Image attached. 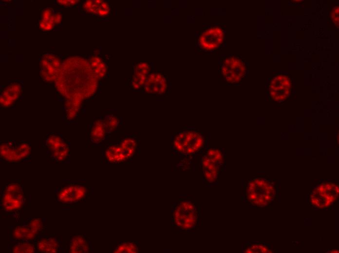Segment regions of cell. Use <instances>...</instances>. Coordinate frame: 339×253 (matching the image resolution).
<instances>
[{
    "mask_svg": "<svg viewBox=\"0 0 339 253\" xmlns=\"http://www.w3.org/2000/svg\"><path fill=\"white\" fill-rule=\"evenodd\" d=\"M199 210L190 200L182 201L175 207L172 213L174 225L183 230L195 229L199 223Z\"/></svg>",
    "mask_w": 339,
    "mask_h": 253,
    "instance_id": "cell-1",
    "label": "cell"
},
{
    "mask_svg": "<svg viewBox=\"0 0 339 253\" xmlns=\"http://www.w3.org/2000/svg\"><path fill=\"white\" fill-rule=\"evenodd\" d=\"M246 71L245 61L240 56L226 55L220 60L219 73L227 84L239 83L245 76Z\"/></svg>",
    "mask_w": 339,
    "mask_h": 253,
    "instance_id": "cell-2",
    "label": "cell"
},
{
    "mask_svg": "<svg viewBox=\"0 0 339 253\" xmlns=\"http://www.w3.org/2000/svg\"><path fill=\"white\" fill-rule=\"evenodd\" d=\"M226 32L222 26L212 25L204 28L197 38V45L200 51L206 53H214L224 46Z\"/></svg>",
    "mask_w": 339,
    "mask_h": 253,
    "instance_id": "cell-3",
    "label": "cell"
},
{
    "mask_svg": "<svg viewBox=\"0 0 339 253\" xmlns=\"http://www.w3.org/2000/svg\"><path fill=\"white\" fill-rule=\"evenodd\" d=\"M203 136L196 130H185L175 137L173 145L175 149L184 155H192L200 151L204 145Z\"/></svg>",
    "mask_w": 339,
    "mask_h": 253,
    "instance_id": "cell-4",
    "label": "cell"
},
{
    "mask_svg": "<svg viewBox=\"0 0 339 253\" xmlns=\"http://www.w3.org/2000/svg\"><path fill=\"white\" fill-rule=\"evenodd\" d=\"M268 89L269 95L273 101L283 102L290 96L292 90L291 80L286 74H276L270 81Z\"/></svg>",
    "mask_w": 339,
    "mask_h": 253,
    "instance_id": "cell-5",
    "label": "cell"
},
{
    "mask_svg": "<svg viewBox=\"0 0 339 253\" xmlns=\"http://www.w3.org/2000/svg\"><path fill=\"white\" fill-rule=\"evenodd\" d=\"M30 153L29 145L24 142L6 141L1 144V157L8 162H19Z\"/></svg>",
    "mask_w": 339,
    "mask_h": 253,
    "instance_id": "cell-6",
    "label": "cell"
},
{
    "mask_svg": "<svg viewBox=\"0 0 339 253\" xmlns=\"http://www.w3.org/2000/svg\"><path fill=\"white\" fill-rule=\"evenodd\" d=\"M45 145L54 158L59 162L66 161L69 156V148L62 136L56 133L49 135Z\"/></svg>",
    "mask_w": 339,
    "mask_h": 253,
    "instance_id": "cell-7",
    "label": "cell"
},
{
    "mask_svg": "<svg viewBox=\"0 0 339 253\" xmlns=\"http://www.w3.org/2000/svg\"><path fill=\"white\" fill-rule=\"evenodd\" d=\"M23 201L20 186L18 183H11L5 189L2 198V205L7 211L20 208Z\"/></svg>",
    "mask_w": 339,
    "mask_h": 253,
    "instance_id": "cell-8",
    "label": "cell"
},
{
    "mask_svg": "<svg viewBox=\"0 0 339 253\" xmlns=\"http://www.w3.org/2000/svg\"><path fill=\"white\" fill-rule=\"evenodd\" d=\"M168 81L163 74L154 72L150 74L145 83L146 92L154 94H163L167 90Z\"/></svg>",
    "mask_w": 339,
    "mask_h": 253,
    "instance_id": "cell-9",
    "label": "cell"
},
{
    "mask_svg": "<svg viewBox=\"0 0 339 253\" xmlns=\"http://www.w3.org/2000/svg\"><path fill=\"white\" fill-rule=\"evenodd\" d=\"M62 63L55 56L48 54L43 56L40 62V73L46 80L56 78L61 70Z\"/></svg>",
    "mask_w": 339,
    "mask_h": 253,
    "instance_id": "cell-10",
    "label": "cell"
},
{
    "mask_svg": "<svg viewBox=\"0 0 339 253\" xmlns=\"http://www.w3.org/2000/svg\"><path fill=\"white\" fill-rule=\"evenodd\" d=\"M86 194V188L80 185H70L62 188L57 193L59 201L65 203L77 201L83 198Z\"/></svg>",
    "mask_w": 339,
    "mask_h": 253,
    "instance_id": "cell-11",
    "label": "cell"
},
{
    "mask_svg": "<svg viewBox=\"0 0 339 253\" xmlns=\"http://www.w3.org/2000/svg\"><path fill=\"white\" fill-rule=\"evenodd\" d=\"M41 226L36 219L31 220L30 223L25 226H17L13 231V235L15 239L19 240H31L35 237Z\"/></svg>",
    "mask_w": 339,
    "mask_h": 253,
    "instance_id": "cell-12",
    "label": "cell"
},
{
    "mask_svg": "<svg viewBox=\"0 0 339 253\" xmlns=\"http://www.w3.org/2000/svg\"><path fill=\"white\" fill-rule=\"evenodd\" d=\"M84 10L91 14L104 17L110 13L108 3L101 0H87L83 5Z\"/></svg>",
    "mask_w": 339,
    "mask_h": 253,
    "instance_id": "cell-13",
    "label": "cell"
},
{
    "mask_svg": "<svg viewBox=\"0 0 339 253\" xmlns=\"http://www.w3.org/2000/svg\"><path fill=\"white\" fill-rule=\"evenodd\" d=\"M202 167L205 180L209 183L215 182L219 175V165L204 155L202 159Z\"/></svg>",
    "mask_w": 339,
    "mask_h": 253,
    "instance_id": "cell-14",
    "label": "cell"
},
{
    "mask_svg": "<svg viewBox=\"0 0 339 253\" xmlns=\"http://www.w3.org/2000/svg\"><path fill=\"white\" fill-rule=\"evenodd\" d=\"M21 91V86L12 83L4 89L0 95V103L5 107L10 106L18 98Z\"/></svg>",
    "mask_w": 339,
    "mask_h": 253,
    "instance_id": "cell-15",
    "label": "cell"
},
{
    "mask_svg": "<svg viewBox=\"0 0 339 253\" xmlns=\"http://www.w3.org/2000/svg\"><path fill=\"white\" fill-rule=\"evenodd\" d=\"M150 71V67L146 63H140L135 66L132 81V86L134 89H140L145 84Z\"/></svg>",
    "mask_w": 339,
    "mask_h": 253,
    "instance_id": "cell-16",
    "label": "cell"
},
{
    "mask_svg": "<svg viewBox=\"0 0 339 253\" xmlns=\"http://www.w3.org/2000/svg\"><path fill=\"white\" fill-rule=\"evenodd\" d=\"M60 16L56 14H53L52 10L50 9L45 10L42 16V18L39 22L40 28L44 30H50L53 28L55 23L59 21Z\"/></svg>",
    "mask_w": 339,
    "mask_h": 253,
    "instance_id": "cell-17",
    "label": "cell"
},
{
    "mask_svg": "<svg viewBox=\"0 0 339 253\" xmlns=\"http://www.w3.org/2000/svg\"><path fill=\"white\" fill-rule=\"evenodd\" d=\"M89 250L90 246L87 241L81 235L74 237L70 243L69 250L70 253H88Z\"/></svg>",
    "mask_w": 339,
    "mask_h": 253,
    "instance_id": "cell-18",
    "label": "cell"
},
{
    "mask_svg": "<svg viewBox=\"0 0 339 253\" xmlns=\"http://www.w3.org/2000/svg\"><path fill=\"white\" fill-rule=\"evenodd\" d=\"M106 157L111 162H119L129 158L121 146H112L106 151Z\"/></svg>",
    "mask_w": 339,
    "mask_h": 253,
    "instance_id": "cell-19",
    "label": "cell"
},
{
    "mask_svg": "<svg viewBox=\"0 0 339 253\" xmlns=\"http://www.w3.org/2000/svg\"><path fill=\"white\" fill-rule=\"evenodd\" d=\"M38 250L42 253H55L58 251V244L53 238H45L40 239L37 243Z\"/></svg>",
    "mask_w": 339,
    "mask_h": 253,
    "instance_id": "cell-20",
    "label": "cell"
},
{
    "mask_svg": "<svg viewBox=\"0 0 339 253\" xmlns=\"http://www.w3.org/2000/svg\"><path fill=\"white\" fill-rule=\"evenodd\" d=\"M89 62L96 77L99 78L105 75L106 72V67L99 57L93 56Z\"/></svg>",
    "mask_w": 339,
    "mask_h": 253,
    "instance_id": "cell-21",
    "label": "cell"
},
{
    "mask_svg": "<svg viewBox=\"0 0 339 253\" xmlns=\"http://www.w3.org/2000/svg\"><path fill=\"white\" fill-rule=\"evenodd\" d=\"M104 124L100 121L95 123L91 130V139L94 142H100L104 138L105 132Z\"/></svg>",
    "mask_w": 339,
    "mask_h": 253,
    "instance_id": "cell-22",
    "label": "cell"
},
{
    "mask_svg": "<svg viewBox=\"0 0 339 253\" xmlns=\"http://www.w3.org/2000/svg\"><path fill=\"white\" fill-rule=\"evenodd\" d=\"M204 155L219 165L223 163L224 158L223 154L222 152L219 149H209L206 151Z\"/></svg>",
    "mask_w": 339,
    "mask_h": 253,
    "instance_id": "cell-23",
    "label": "cell"
},
{
    "mask_svg": "<svg viewBox=\"0 0 339 253\" xmlns=\"http://www.w3.org/2000/svg\"><path fill=\"white\" fill-rule=\"evenodd\" d=\"M12 252L16 253H31L35 252V247L31 243L21 242L13 246Z\"/></svg>",
    "mask_w": 339,
    "mask_h": 253,
    "instance_id": "cell-24",
    "label": "cell"
},
{
    "mask_svg": "<svg viewBox=\"0 0 339 253\" xmlns=\"http://www.w3.org/2000/svg\"><path fill=\"white\" fill-rule=\"evenodd\" d=\"M138 248L133 243H123L116 247L113 253H135L138 252Z\"/></svg>",
    "mask_w": 339,
    "mask_h": 253,
    "instance_id": "cell-25",
    "label": "cell"
},
{
    "mask_svg": "<svg viewBox=\"0 0 339 253\" xmlns=\"http://www.w3.org/2000/svg\"><path fill=\"white\" fill-rule=\"evenodd\" d=\"M331 18L332 21L336 25H338L339 23V7L336 6L333 8L331 13Z\"/></svg>",
    "mask_w": 339,
    "mask_h": 253,
    "instance_id": "cell-26",
    "label": "cell"
},
{
    "mask_svg": "<svg viewBox=\"0 0 339 253\" xmlns=\"http://www.w3.org/2000/svg\"><path fill=\"white\" fill-rule=\"evenodd\" d=\"M59 1L60 3H64L63 4L66 6H71L72 5L75 4V3L76 2V0H66L67 2H66V0H61Z\"/></svg>",
    "mask_w": 339,
    "mask_h": 253,
    "instance_id": "cell-27",
    "label": "cell"
}]
</instances>
